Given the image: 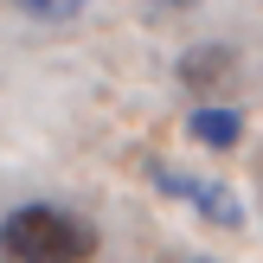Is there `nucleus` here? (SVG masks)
I'll return each mask as SVG.
<instances>
[{
  "instance_id": "nucleus-1",
  "label": "nucleus",
  "mask_w": 263,
  "mask_h": 263,
  "mask_svg": "<svg viewBox=\"0 0 263 263\" xmlns=\"http://www.w3.org/2000/svg\"><path fill=\"white\" fill-rule=\"evenodd\" d=\"M97 225L64 205H13L0 218V263H90Z\"/></svg>"
},
{
  "instance_id": "nucleus-2",
  "label": "nucleus",
  "mask_w": 263,
  "mask_h": 263,
  "mask_svg": "<svg viewBox=\"0 0 263 263\" xmlns=\"http://www.w3.org/2000/svg\"><path fill=\"white\" fill-rule=\"evenodd\" d=\"M148 174H154V186H161V193L193 199V205H199V218H212V225H225V231H238V225H244V205H238V193H231V186H218V180H193V174L161 167V161H154Z\"/></svg>"
},
{
  "instance_id": "nucleus-3",
  "label": "nucleus",
  "mask_w": 263,
  "mask_h": 263,
  "mask_svg": "<svg viewBox=\"0 0 263 263\" xmlns=\"http://www.w3.org/2000/svg\"><path fill=\"white\" fill-rule=\"evenodd\" d=\"M231 77H238V58H231L225 45H199V51H186V58H180V84H186L193 97H205V103L225 97Z\"/></svg>"
},
{
  "instance_id": "nucleus-4",
  "label": "nucleus",
  "mask_w": 263,
  "mask_h": 263,
  "mask_svg": "<svg viewBox=\"0 0 263 263\" xmlns=\"http://www.w3.org/2000/svg\"><path fill=\"white\" fill-rule=\"evenodd\" d=\"M186 135L199 141V148H238L244 141V116L231 109V103H199L186 122Z\"/></svg>"
},
{
  "instance_id": "nucleus-5",
  "label": "nucleus",
  "mask_w": 263,
  "mask_h": 263,
  "mask_svg": "<svg viewBox=\"0 0 263 263\" xmlns=\"http://www.w3.org/2000/svg\"><path fill=\"white\" fill-rule=\"evenodd\" d=\"M90 0H20V13H32V20H77Z\"/></svg>"
},
{
  "instance_id": "nucleus-6",
  "label": "nucleus",
  "mask_w": 263,
  "mask_h": 263,
  "mask_svg": "<svg viewBox=\"0 0 263 263\" xmlns=\"http://www.w3.org/2000/svg\"><path fill=\"white\" fill-rule=\"evenodd\" d=\"M148 7H161V13H180V7H199V0H148Z\"/></svg>"
}]
</instances>
